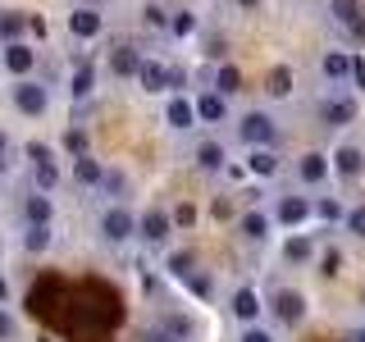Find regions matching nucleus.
<instances>
[{"mask_svg": "<svg viewBox=\"0 0 365 342\" xmlns=\"http://www.w3.org/2000/svg\"><path fill=\"white\" fill-rule=\"evenodd\" d=\"M237 5H242V9H256V5H260V0H237Z\"/></svg>", "mask_w": 365, "mask_h": 342, "instance_id": "nucleus-46", "label": "nucleus"}, {"mask_svg": "<svg viewBox=\"0 0 365 342\" xmlns=\"http://www.w3.org/2000/svg\"><path fill=\"white\" fill-rule=\"evenodd\" d=\"M187 288L197 292V296H205V292H210V279H201V274H187Z\"/></svg>", "mask_w": 365, "mask_h": 342, "instance_id": "nucleus-37", "label": "nucleus"}, {"mask_svg": "<svg viewBox=\"0 0 365 342\" xmlns=\"http://www.w3.org/2000/svg\"><path fill=\"white\" fill-rule=\"evenodd\" d=\"M174 224H178V228H192V224H197V205H192V201H182L178 210H174Z\"/></svg>", "mask_w": 365, "mask_h": 342, "instance_id": "nucleus-31", "label": "nucleus"}, {"mask_svg": "<svg viewBox=\"0 0 365 342\" xmlns=\"http://www.w3.org/2000/svg\"><path fill=\"white\" fill-rule=\"evenodd\" d=\"M334 19H338V23H351V28H361V5H356V0H334Z\"/></svg>", "mask_w": 365, "mask_h": 342, "instance_id": "nucleus-23", "label": "nucleus"}, {"mask_svg": "<svg viewBox=\"0 0 365 342\" xmlns=\"http://www.w3.org/2000/svg\"><path fill=\"white\" fill-rule=\"evenodd\" d=\"M23 28H28V19H23V14H0V37H5V41L23 37Z\"/></svg>", "mask_w": 365, "mask_h": 342, "instance_id": "nucleus-27", "label": "nucleus"}, {"mask_svg": "<svg viewBox=\"0 0 365 342\" xmlns=\"http://www.w3.org/2000/svg\"><path fill=\"white\" fill-rule=\"evenodd\" d=\"M334 160H338V174H342V178H356L361 169H365V160H361L356 146H342V151H338Z\"/></svg>", "mask_w": 365, "mask_h": 342, "instance_id": "nucleus-16", "label": "nucleus"}, {"mask_svg": "<svg viewBox=\"0 0 365 342\" xmlns=\"http://www.w3.org/2000/svg\"><path fill=\"white\" fill-rule=\"evenodd\" d=\"M32 64H37V55H32L23 41H9V51H5V68H9V73H19V78H23Z\"/></svg>", "mask_w": 365, "mask_h": 342, "instance_id": "nucleus-7", "label": "nucleus"}, {"mask_svg": "<svg viewBox=\"0 0 365 342\" xmlns=\"http://www.w3.org/2000/svg\"><path fill=\"white\" fill-rule=\"evenodd\" d=\"M288 91H292V73L288 68H274L269 73V96H288Z\"/></svg>", "mask_w": 365, "mask_h": 342, "instance_id": "nucleus-29", "label": "nucleus"}, {"mask_svg": "<svg viewBox=\"0 0 365 342\" xmlns=\"http://www.w3.org/2000/svg\"><path fill=\"white\" fill-rule=\"evenodd\" d=\"M351 114H356V105H351V100H329L324 105V123H351Z\"/></svg>", "mask_w": 365, "mask_h": 342, "instance_id": "nucleus-20", "label": "nucleus"}, {"mask_svg": "<svg viewBox=\"0 0 365 342\" xmlns=\"http://www.w3.org/2000/svg\"><path fill=\"white\" fill-rule=\"evenodd\" d=\"M9 301V279H0V306Z\"/></svg>", "mask_w": 365, "mask_h": 342, "instance_id": "nucleus-43", "label": "nucleus"}, {"mask_svg": "<svg viewBox=\"0 0 365 342\" xmlns=\"http://www.w3.org/2000/svg\"><path fill=\"white\" fill-rule=\"evenodd\" d=\"M5 338H14V319L0 311V342H5Z\"/></svg>", "mask_w": 365, "mask_h": 342, "instance_id": "nucleus-39", "label": "nucleus"}, {"mask_svg": "<svg viewBox=\"0 0 365 342\" xmlns=\"http://www.w3.org/2000/svg\"><path fill=\"white\" fill-rule=\"evenodd\" d=\"M224 114H228L224 96H201V100H197V119H205V123H220Z\"/></svg>", "mask_w": 365, "mask_h": 342, "instance_id": "nucleus-17", "label": "nucleus"}, {"mask_svg": "<svg viewBox=\"0 0 365 342\" xmlns=\"http://www.w3.org/2000/svg\"><path fill=\"white\" fill-rule=\"evenodd\" d=\"M110 68H114V78H137V68H142V55H137L133 46H114Z\"/></svg>", "mask_w": 365, "mask_h": 342, "instance_id": "nucleus-5", "label": "nucleus"}, {"mask_svg": "<svg viewBox=\"0 0 365 342\" xmlns=\"http://www.w3.org/2000/svg\"><path fill=\"white\" fill-rule=\"evenodd\" d=\"M23 247L37 256V251H46L51 247V233H46V224H28V237H23Z\"/></svg>", "mask_w": 365, "mask_h": 342, "instance_id": "nucleus-25", "label": "nucleus"}, {"mask_svg": "<svg viewBox=\"0 0 365 342\" xmlns=\"http://www.w3.org/2000/svg\"><path fill=\"white\" fill-rule=\"evenodd\" d=\"M146 23H151V28H165V23H169V14H165L160 5H146Z\"/></svg>", "mask_w": 365, "mask_h": 342, "instance_id": "nucleus-36", "label": "nucleus"}, {"mask_svg": "<svg viewBox=\"0 0 365 342\" xmlns=\"http://www.w3.org/2000/svg\"><path fill=\"white\" fill-rule=\"evenodd\" d=\"M14 105H19L23 114H46L51 96H46V87H41V83H28V78H23V83L14 87Z\"/></svg>", "mask_w": 365, "mask_h": 342, "instance_id": "nucleus-3", "label": "nucleus"}, {"mask_svg": "<svg viewBox=\"0 0 365 342\" xmlns=\"http://www.w3.org/2000/svg\"><path fill=\"white\" fill-rule=\"evenodd\" d=\"M73 178L83 182V187H96V182L106 178V169H101V165H96L91 155H78V160H73Z\"/></svg>", "mask_w": 365, "mask_h": 342, "instance_id": "nucleus-10", "label": "nucleus"}, {"mask_svg": "<svg viewBox=\"0 0 365 342\" xmlns=\"http://www.w3.org/2000/svg\"><path fill=\"white\" fill-rule=\"evenodd\" d=\"M347 342H365V328H356V333H351V338H347Z\"/></svg>", "mask_w": 365, "mask_h": 342, "instance_id": "nucleus-45", "label": "nucleus"}, {"mask_svg": "<svg viewBox=\"0 0 365 342\" xmlns=\"http://www.w3.org/2000/svg\"><path fill=\"white\" fill-rule=\"evenodd\" d=\"M5 155H9V137L0 133V169H5Z\"/></svg>", "mask_w": 365, "mask_h": 342, "instance_id": "nucleus-42", "label": "nucleus"}, {"mask_svg": "<svg viewBox=\"0 0 365 342\" xmlns=\"http://www.w3.org/2000/svg\"><path fill=\"white\" fill-rule=\"evenodd\" d=\"M142 237H146V242H165V237H169V214L165 210H151L142 219Z\"/></svg>", "mask_w": 365, "mask_h": 342, "instance_id": "nucleus-11", "label": "nucleus"}, {"mask_svg": "<svg viewBox=\"0 0 365 342\" xmlns=\"http://www.w3.org/2000/svg\"><path fill=\"white\" fill-rule=\"evenodd\" d=\"M87 91H91V64H83L73 73V96H87Z\"/></svg>", "mask_w": 365, "mask_h": 342, "instance_id": "nucleus-32", "label": "nucleus"}, {"mask_svg": "<svg viewBox=\"0 0 365 342\" xmlns=\"http://www.w3.org/2000/svg\"><path fill=\"white\" fill-rule=\"evenodd\" d=\"M101 228H106V237H110V242H128V237H133V214L114 205V210H106Z\"/></svg>", "mask_w": 365, "mask_h": 342, "instance_id": "nucleus-4", "label": "nucleus"}, {"mask_svg": "<svg viewBox=\"0 0 365 342\" xmlns=\"http://www.w3.org/2000/svg\"><path fill=\"white\" fill-rule=\"evenodd\" d=\"M68 28H73V37H96V32H101V14H96V9H73Z\"/></svg>", "mask_w": 365, "mask_h": 342, "instance_id": "nucleus-9", "label": "nucleus"}, {"mask_svg": "<svg viewBox=\"0 0 365 342\" xmlns=\"http://www.w3.org/2000/svg\"><path fill=\"white\" fill-rule=\"evenodd\" d=\"M306 214H311V201H306V197H283L279 201V219L283 224H302Z\"/></svg>", "mask_w": 365, "mask_h": 342, "instance_id": "nucleus-12", "label": "nucleus"}, {"mask_svg": "<svg viewBox=\"0 0 365 342\" xmlns=\"http://www.w3.org/2000/svg\"><path fill=\"white\" fill-rule=\"evenodd\" d=\"M237 133H242V142H251V146H269L279 128H274L269 114H247V119L237 123Z\"/></svg>", "mask_w": 365, "mask_h": 342, "instance_id": "nucleus-2", "label": "nucleus"}, {"mask_svg": "<svg viewBox=\"0 0 365 342\" xmlns=\"http://www.w3.org/2000/svg\"><path fill=\"white\" fill-rule=\"evenodd\" d=\"M237 87H242V73H237L233 64H224L220 73H215V91H220V96H233Z\"/></svg>", "mask_w": 365, "mask_h": 342, "instance_id": "nucleus-19", "label": "nucleus"}, {"mask_svg": "<svg viewBox=\"0 0 365 342\" xmlns=\"http://www.w3.org/2000/svg\"><path fill=\"white\" fill-rule=\"evenodd\" d=\"M64 306H68V283L60 279V274H46V279L32 283L28 292V311L46 319V324H55V319H64Z\"/></svg>", "mask_w": 365, "mask_h": 342, "instance_id": "nucleus-1", "label": "nucleus"}, {"mask_svg": "<svg viewBox=\"0 0 365 342\" xmlns=\"http://www.w3.org/2000/svg\"><path fill=\"white\" fill-rule=\"evenodd\" d=\"M55 182H60V169L51 165V155H41V160H37V187H46V192H51Z\"/></svg>", "mask_w": 365, "mask_h": 342, "instance_id": "nucleus-28", "label": "nucleus"}, {"mask_svg": "<svg viewBox=\"0 0 365 342\" xmlns=\"http://www.w3.org/2000/svg\"><path fill=\"white\" fill-rule=\"evenodd\" d=\"M23 210H28V224H51V201L46 197H28Z\"/></svg>", "mask_w": 365, "mask_h": 342, "instance_id": "nucleus-24", "label": "nucleus"}, {"mask_svg": "<svg viewBox=\"0 0 365 342\" xmlns=\"http://www.w3.org/2000/svg\"><path fill=\"white\" fill-rule=\"evenodd\" d=\"M197 165H201V169H220V165H224V146L201 142V146H197Z\"/></svg>", "mask_w": 365, "mask_h": 342, "instance_id": "nucleus-21", "label": "nucleus"}, {"mask_svg": "<svg viewBox=\"0 0 365 342\" xmlns=\"http://www.w3.org/2000/svg\"><path fill=\"white\" fill-rule=\"evenodd\" d=\"M242 342H274V338L265 333V328H247V333H242Z\"/></svg>", "mask_w": 365, "mask_h": 342, "instance_id": "nucleus-41", "label": "nucleus"}, {"mask_svg": "<svg viewBox=\"0 0 365 342\" xmlns=\"http://www.w3.org/2000/svg\"><path fill=\"white\" fill-rule=\"evenodd\" d=\"M174 32H178V37H187V32H192V14H178L174 19Z\"/></svg>", "mask_w": 365, "mask_h": 342, "instance_id": "nucleus-40", "label": "nucleus"}, {"mask_svg": "<svg viewBox=\"0 0 365 342\" xmlns=\"http://www.w3.org/2000/svg\"><path fill=\"white\" fill-rule=\"evenodd\" d=\"M338 269H342V256H338V251H329V256H324V274H329V279H334Z\"/></svg>", "mask_w": 365, "mask_h": 342, "instance_id": "nucleus-38", "label": "nucleus"}, {"mask_svg": "<svg viewBox=\"0 0 365 342\" xmlns=\"http://www.w3.org/2000/svg\"><path fill=\"white\" fill-rule=\"evenodd\" d=\"M146 342H174V338H165V333H146Z\"/></svg>", "mask_w": 365, "mask_h": 342, "instance_id": "nucleus-44", "label": "nucleus"}, {"mask_svg": "<svg viewBox=\"0 0 365 342\" xmlns=\"http://www.w3.org/2000/svg\"><path fill=\"white\" fill-rule=\"evenodd\" d=\"M297 174H302V182H324V174H329V160L324 155H302V165H297Z\"/></svg>", "mask_w": 365, "mask_h": 342, "instance_id": "nucleus-13", "label": "nucleus"}, {"mask_svg": "<svg viewBox=\"0 0 365 342\" xmlns=\"http://www.w3.org/2000/svg\"><path fill=\"white\" fill-rule=\"evenodd\" d=\"M347 228H351L356 237H365V205H356V210L347 214Z\"/></svg>", "mask_w": 365, "mask_h": 342, "instance_id": "nucleus-34", "label": "nucleus"}, {"mask_svg": "<svg viewBox=\"0 0 365 342\" xmlns=\"http://www.w3.org/2000/svg\"><path fill=\"white\" fill-rule=\"evenodd\" d=\"M247 165H251V174L269 178L274 169H279V160H274V151H269V146H256V151H251V160H247Z\"/></svg>", "mask_w": 365, "mask_h": 342, "instance_id": "nucleus-18", "label": "nucleus"}, {"mask_svg": "<svg viewBox=\"0 0 365 342\" xmlns=\"http://www.w3.org/2000/svg\"><path fill=\"white\" fill-rule=\"evenodd\" d=\"M192 123H197V105H192V100H169V128H192Z\"/></svg>", "mask_w": 365, "mask_h": 342, "instance_id": "nucleus-14", "label": "nucleus"}, {"mask_svg": "<svg viewBox=\"0 0 365 342\" xmlns=\"http://www.w3.org/2000/svg\"><path fill=\"white\" fill-rule=\"evenodd\" d=\"M169 269H174V274H182V279H187V274L197 269V265H192V256H187V251H178V256L169 260Z\"/></svg>", "mask_w": 365, "mask_h": 342, "instance_id": "nucleus-33", "label": "nucleus"}, {"mask_svg": "<svg viewBox=\"0 0 365 342\" xmlns=\"http://www.w3.org/2000/svg\"><path fill=\"white\" fill-rule=\"evenodd\" d=\"M233 315H237V319H256V315H260V296L251 292V288H237V296H233Z\"/></svg>", "mask_w": 365, "mask_h": 342, "instance_id": "nucleus-15", "label": "nucleus"}, {"mask_svg": "<svg viewBox=\"0 0 365 342\" xmlns=\"http://www.w3.org/2000/svg\"><path fill=\"white\" fill-rule=\"evenodd\" d=\"M274 311H279L283 324H297V319L306 315V296L302 292H279V296H274Z\"/></svg>", "mask_w": 365, "mask_h": 342, "instance_id": "nucleus-6", "label": "nucleus"}, {"mask_svg": "<svg viewBox=\"0 0 365 342\" xmlns=\"http://www.w3.org/2000/svg\"><path fill=\"white\" fill-rule=\"evenodd\" d=\"M351 73V60L342 51H334V55H324V78H347Z\"/></svg>", "mask_w": 365, "mask_h": 342, "instance_id": "nucleus-26", "label": "nucleus"}, {"mask_svg": "<svg viewBox=\"0 0 365 342\" xmlns=\"http://www.w3.org/2000/svg\"><path fill=\"white\" fill-rule=\"evenodd\" d=\"M242 233L251 237V242H260V237L269 233V219H265V214H260V210H251L247 219H242Z\"/></svg>", "mask_w": 365, "mask_h": 342, "instance_id": "nucleus-22", "label": "nucleus"}, {"mask_svg": "<svg viewBox=\"0 0 365 342\" xmlns=\"http://www.w3.org/2000/svg\"><path fill=\"white\" fill-rule=\"evenodd\" d=\"M283 251H288V260H311V237H292V242L288 247H283Z\"/></svg>", "mask_w": 365, "mask_h": 342, "instance_id": "nucleus-30", "label": "nucleus"}, {"mask_svg": "<svg viewBox=\"0 0 365 342\" xmlns=\"http://www.w3.org/2000/svg\"><path fill=\"white\" fill-rule=\"evenodd\" d=\"M137 83H142L146 91H160V87H169V68L155 64V60H142V68H137Z\"/></svg>", "mask_w": 365, "mask_h": 342, "instance_id": "nucleus-8", "label": "nucleus"}, {"mask_svg": "<svg viewBox=\"0 0 365 342\" xmlns=\"http://www.w3.org/2000/svg\"><path fill=\"white\" fill-rule=\"evenodd\" d=\"M64 142H68V151H73V155H87V137H83V133H78V128H73V133H68V137H64Z\"/></svg>", "mask_w": 365, "mask_h": 342, "instance_id": "nucleus-35", "label": "nucleus"}]
</instances>
